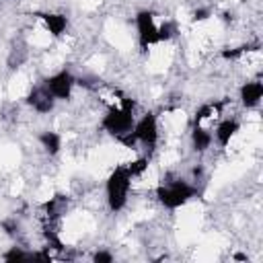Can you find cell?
Listing matches in <instances>:
<instances>
[{
	"mask_svg": "<svg viewBox=\"0 0 263 263\" xmlns=\"http://www.w3.org/2000/svg\"><path fill=\"white\" fill-rule=\"evenodd\" d=\"M134 111H136V101L123 95L119 105H113V107L107 109V113L101 119V127L109 136L119 140V138H123L125 134H129L134 129V123H136Z\"/></svg>",
	"mask_w": 263,
	"mask_h": 263,
	"instance_id": "6da1fadb",
	"label": "cell"
},
{
	"mask_svg": "<svg viewBox=\"0 0 263 263\" xmlns=\"http://www.w3.org/2000/svg\"><path fill=\"white\" fill-rule=\"evenodd\" d=\"M197 195V187L181 177H166L156 187V199L166 210H177Z\"/></svg>",
	"mask_w": 263,
	"mask_h": 263,
	"instance_id": "7a4b0ae2",
	"label": "cell"
},
{
	"mask_svg": "<svg viewBox=\"0 0 263 263\" xmlns=\"http://www.w3.org/2000/svg\"><path fill=\"white\" fill-rule=\"evenodd\" d=\"M132 173L127 171L125 164H119L111 171V175L105 181V195H107V205L111 212H121L127 203L129 189H132Z\"/></svg>",
	"mask_w": 263,
	"mask_h": 263,
	"instance_id": "3957f363",
	"label": "cell"
},
{
	"mask_svg": "<svg viewBox=\"0 0 263 263\" xmlns=\"http://www.w3.org/2000/svg\"><path fill=\"white\" fill-rule=\"evenodd\" d=\"M132 134H134L138 144L146 146L148 150H154L158 144V119H156V115L152 111H146L140 119H136Z\"/></svg>",
	"mask_w": 263,
	"mask_h": 263,
	"instance_id": "277c9868",
	"label": "cell"
},
{
	"mask_svg": "<svg viewBox=\"0 0 263 263\" xmlns=\"http://www.w3.org/2000/svg\"><path fill=\"white\" fill-rule=\"evenodd\" d=\"M136 31H138V43L142 51H148V47L158 43V25L154 21L152 10H140L136 14Z\"/></svg>",
	"mask_w": 263,
	"mask_h": 263,
	"instance_id": "5b68a950",
	"label": "cell"
},
{
	"mask_svg": "<svg viewBox=\"0 0 263 263\" xmlns=\"http://www.w3.org/2000/svg\"><path fill=\"white\" fill-rule=\"evenodd\" d=\"M43 84L55 101H68L72 97L74 86H76V76L70 70H60V72L51 74L49 78H45Z\"/></svg>",
	"mask_w": 263,
	"mask_h": 263,
	"instance_id": "8992f818",
	"label": "cell"
},
{
	"mask_svg": "<svg viewBox=\"0 0 263 263\" xmlns=\"http://www.w3.org/2000/svg\"><path fill=\"white\" fill-rule=\"evenodd\" d=\"M25 101H27V105H29L35 113H41V115L51 113L53 107H55V99H53L51 92L45 88V84L33 86V88L29 90V95L25 97Z\"/></svg>",
	"mask_w": 263,
	"mask_h": 263,
	"instance_id": "52a82bcc",
	"label": "cell"
},
{
	"mask_svg": "<svg viewBox=\"0 0 263 263\" xmlns=\"http://www.w3.org/2000/svg\"><path fill=\"white\" fill-rule=\"evenodd\" d=\"M238 99L245 109H255L263 99V84L259 80H249L238 88Z\"/></svg>",
	"mask_w": 263,
	"mask_h": 263,
	"instance_id": "ba28073f",
	"label": "cell"
},
{
	"mask_svg": "<svg viewBox=\"0 0 263 263\" xmlns=\"http://www.w3.org/2000/svg\"><path fill=\"white\" fill-rule=\"evenodd\" d=\"M238 129H240V123H238L234 117H224V119H220V121L216 123V132H214L218 146H220V148H226V146L230 144V140L238 134Z\"/></svg>",
	"mask_w": 263,
	"mask_h": 263,
	"instance_id": "9c48e42d",
	"label": "cell"
},
{
	"mask_svg": "<svg viewBox=\"0 0 263 263\" xmlns=\"http://www.w3.org/2000/svg\"><path fill=\"white\" fill-rule=\"evenodd\" d=\"M45 27V31L51 35V37H60L64 35V31L68 29V16L62 14V12H39L37 14Z\"/></svg>",
	"mask_w": 263,
	"mask_h": 263,
	"instance_id": "30bf717a",
	"label": "cell"
},
{
	"mask_svg": "<svg viewBox=\"0 0 263 263\" xmlns=\"http://www.w3.org/2000/svg\"><path fill=\"white\" fill-rule=\"evenodd\" d=\"M212 142H214V136L210 134V129H205L201 123L199 125H193V129H191V148L197 154L205 152L212 146Z\"/></svg>",
	"mask_w": 263,
	"mask_h": 263,
	"instance_id": "8fae6325",
	"label": "cell"
},
{
	"mask_svg": "<svg viewBox=\"0 0 263 263\" xmlns=\"http://www.w3.org/2000/svg\"><path fill=\"white\" fill-rule=\"evenodd\" d=\"M37 140H39L41 148H43V150H45L49 156L60 154V150H62V136H60L58 132L45 129V132H41V134L37 136Z\"/></svg>",
	"mask_w": 263,
	"mask_h": 263,
	"instance_id": "7c38bea8",
	"label": "cell"
},
{
	"mask_svg": "<svg viewBox=\"0 0 263 263\" xmlns=\"http://www.w3.org/2000/svg\"><path fill=\"white\" fill-rule=\"evenodd\" d=\"M66 197L64 195H53L45 205H43V214H45V218L49 220V222H53V220H58L64 212H66Z\"/></svg>",
	"mask_w": 263,
	"mask_h": 263,
	"instance_id": "4fadbf2b",
	"label": "cell"
},
{
	"mask_svg": "<svg viewBox=\"0 0 263 263\" xmlns=\"http://www.w3.org/2000/svg\"><path fill=\"white\" fill-rule=\"evenodd\" d=\"M4 261L8 263H21V261H31V251H25L23 247H10L4 255H2Z\"/></svg>",
	"mask_w": 263,
	"mask_h": 263,
	"instance_id": "5bb4252c",
	"label": "cell"
},
{
	"mask_svg": "<svg viewBox=\"0 0 263 263\" xmlns=\"http://www.w3.org/2000/svg\"><path fill=\"white\" fill-rule=\"evenodd\" d=\"M175 35H177V25H175L173 21H166V23H162V25L158 27V43L168 41V39H173Z\"/></svg>",
	"mask_w": 263,
	"mask_h": 263,
	"instance_id": "9a60e30c",
	"label": "cell"
},
{
	"mask_svg": "<svg viewBox=\"0 0 263 263\" xmlns=\"http://www.w3.org/2000/svg\"><path fill=\"white\" fill-rule=\"evenodd\" d=\"M125 166H127V171L132 173V177L136 179V177H140V175H144V173H146V168H148V158H146V156L136 158V160L127 162Z\"/></svg>",
	"mask_w": 263,
	"mask_h": 263,
	"instance_id": "2e32d148",
	"label": "cell"
},
{
	"mask_svg": "<svg viewBox=\"0 0 263 263\" xmlns=\"http://www.w3.org/2000/svg\"><path fill=\"white\" fill-rule=\"evenodd\" d=\"M92 261H95V263H111V261H113V255H111L109 251H97V253L92 255Z\"/></svg>",
	"mask_w": 263,
	"mask_h": 263,
	"instance_id": "e0dca14e",
	"label": "cell"
},
{
	"mask_svg": "<svg viewBox=\"0 0 263 263\" xmlns=\"http://www.w3.org/2000/svg\"><path fill=\"white\" fill-rule=\"evenodd\" d=\"M2 228H4V232H6L8 236H16V232H18V226H16V222H12V220H4V222H2Z\"/></svg>",
	"mask_w": 263,
	"mask_h": 263,
	"instance_id": "ac0fdd59",
	"label": "cell"
},
{
	"mask_svg": "<svg viewBox=\"0 0 263 263\" xmlns=\"http://www.w3.org/2000/svg\"><path fill=\"white\" fill-rule=\"evenodd\" d=\"M210 14H212L210 8H197V10L193 12V21H205Z\"/></svg>",
	"mask_w": 263,
	"mask_h": 263,
	"instance_id": "d6986e66",
	"label": "cell"
}]
</instances>
